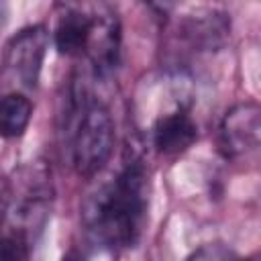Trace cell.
Listing matches in <instances>:
<instances>
[{"mask_svg": "<svg viewBox=\"0 0 261 261\" xmlns=\"http://www.w3.org/2000/svg\"><path fill=\"white\" fill-rule=\"evenodd\" d=\"M241 261H261V253L255 255V257H249V259H241Z\"/></svg>", "mask_w": 261, "mask_h": 261, "instance_id": "cell-13", "label": "cell"}, {"mask_svg": "<svg viewBox=\"0 0 261 261\" xmlns=\"http://www.w3.org/2000/svg\"><path fill=\"white\" fill-rule=\"evenodd\" d=\"M90 22L92 6H63L53 31L57 51L63 55H84Z\"/></svg>", "mask_w": 261, "mask_h": 261, "instance_id": "cell-9", "label": "cell"}, {"mask_svg": "<svg viewBox=\"0 0 261 261\" xmlns=\"http://www.w3.org/2000/svg\"><path fill=\"white\" fill-rule=\"evenodd\" d=\"M33 116V104L31 100L20 92H10L2 98L0 108V122H2V135L6 139L20 137Z\"/></svg>", "mask_w": 261, "mask_h": 261, "instance_id": "cell-10", "label": "cell"}, {"mask_svg": "<svg viewBox=\"0 0 261 261\" xmlns=\"http://www.w3.org/2000/svg\"><path fill=\"white\" fill-rule=\"evenodd\" d=\"M53 200L51 171L41 161H31L12 171L4 184V232L37 243Z\"/></svg>", "mask_w": 261, "mask_h": 261, "instance_id": "cell-3", "label": "cell"}, {"mask_svg": "<svg viewBox=\"0 0 261 261\" xmlns=\"http://www.w3.org/2000/svg\"><path fill=\"white\" fill-rule=\"evenodd\" d=\"M69 159L77 175H96L114 149V120L108 106L92 94L86 82L75 80L69 98Z\"/></svg>", "mask_w": 261, "mask_h": 261, "instance_id": "cell-2", "label": "cell"}, {"mask_svg": "<svg viewBox=\"0 0 261 261\" xmlns=\"http://www.w3.org/2000/svg\"><path fill=\"white\" fill-rule=\"evenodd\" d=\"M179 37L196 51H216L230 35V20L218 8H194L177 24Z\"/></svg>", "mask_w": 261, "mask_h": 261, "instance_id": "cell-7", "label": "cell"}, {"mask_svg": "<svg viewBox=\"0 0 261 261\" xmlns=\"http://www.w3.org/2000/svg\"><path fill=\"white\" fill-rule=\"evenodd\" d=\"M49 49V31L43 24H33L18 31L6 45V73L24 88H35Z\"/></svg>", "mask_w": 261, "mask_h": 261, "instance_id": "cell-4", "label": "cell"}, {"mask_svg": "<svg viewBox=\"0 0 261 261\" xmlns=\"http://www.w3.org/2000/svg\"><path fill=\"white\" fill-rule=\"evenodd\" d=\"M218 143L226 157H243L261 149V104H234L220 122Z\"/></svg>", "mask_w": 261, "mask_h": 261, "instance_id": "cell-6", "label": "cell"}, {"mask_svg": "<svg viewBox=\"0 0 261 261\" xmlns=\"http://www.w3.org/2000/svg\"><path fill=\"white\" fill-rule=\"evenodd\" d=\"M84 57L98 77H104L116 69L120 59V22L110 6H92V22Z\"/></svg>", "mask_w": 261, "mask_h": 261, "instance_id": "cell-5", "label": "cell"}, {"mask_svg": "<svg viewBox=\"0 0 261 261\" xmlns=\"http://www.w3.org/2000/svg\"><path fill=\"white\" fill-rule=\"evenodd\" d=\"M198 137V126L181 100L167 112L159 114L151 126V143L161 155H179Z\"/></svg>", "mask_w": 261, "mask_h": 261, "instance_id": "cell-8", "label": "cell"}, {"mask_svg": "<svg viewBox=\"0 0 261 261\" xmlns=\"http://www.w3.org/2000/svg\"><path fill=\"white\" fill-rule=\"evenodd\" d=\"M243 257L224 243H206L192 251L186 261H241Z\"/></svg>", "mask_w": 261, "mask_h": 261, "instance_id": "cell-12", "label": "cell"}, {"mask_svg": "<svg viewBox=\"0 0 261 261\" xmlns=\"http://www.w3.org/2000/svg\"><path fill=\"white\" fill-rule=\"evenodd\" d=\"M35 243L27 237L4 232L2 234V261H31Z\"/></svg>", "mask_w": 261, "mask_h": 261, "instance_id": "cell-11", "label": "cell"}, {"mask_svg": "<svg viewBox=\"0 0 261 261\" xmlns=\"http://www.w3.org/2000/svg\"><path fill=\"white\" fill-rule=\"evenodd\" d=\"M149 204V173L143 157L126 149L120 167L100 181L82 204V224L90 241L108 251L139 243Z\"/></svg>", "mask_w": 261, "mask_h": 261, "instance_id": "cell-1", "label": "cell"}]
</instances>
